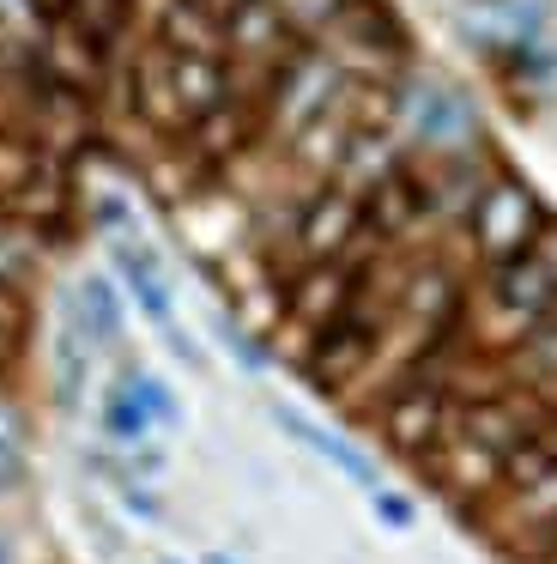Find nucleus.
Masks as SVG:
<instances>
[{
	"label": "nucleus",
	"mask_w": 557,
	"mask_h": 564,
	"mask_svg": "<svg viewBox=\"0 0 557 564\" xmlns=\"http://www.w3.org/2000/svg\"><path fill=\"white\" fill-rule=\"evenodd\" d=\"M557 213H545L539 188L527 176H515L509 164H496L491 183L479 188L467 225H460V243H467V261L472 268H503V261H521L545 243Z\"/></svg>",
	"instance_id": "2"
},
{
	"label": "nucleus",
	"mask_w": 557,
	"mask_h": 564,
	"mask_svg": "<svg viewBox=\"0 0 557 564\" xmlns=\"http://www.w3.org/2000/svg\"><path fill=\"white\" fill-rule=\"evenodd\" d=\"M370 516L382 528H394V534H412V528H418V503H412L406 491H394V486H375L370 491Z\"/></svg>",
	"instance_id": "14"
},
{
	"label": "nucleus",
	"mask_w": 557,
	"mask_h": 564,
	"mask_svg": "<svg viewBox=\"0 0 557 564\" xmlns=\"http://www.w3.org/2000/svg\"><path fill=\"white\" fill-rule=\"evenodd\" d=\"M472 7H503V0H472Z\"/></svg>",
	"instance_id": "19"
},
{
	"label": "nucleus",
	"mask_w": 557,
	"mask_h": 564,
	"mask_svg": "<svg viewBox=\"0 0 557 564\" xmlns=\"http://www.w3.org/2000/svg\"><path fill=\"white\" fill-rule=\"evenodd\" d=\"M539 249L551 256V268H557V219H551V231H545V243H539Z\"/></svg>",
	"instance_id": "18"
},
{
	"label": "nucleus",
	"mask_w": 557,
	"mask_h": 564,
	"mask_svg": "<svg viewBox=\"0 0 557 564\" xmlns=\"http://www.w3.org/2000/svg\"><path fill=\"white\" fill-rule=\"evenodd\" d=\"M116 377H121V389H128L133 401H140V413L152 419L157 431H182V419H188V413H182V394L170 389V377H157V370H152V365H140L133 352H121V358H116Z\"/></svg>",
	"instance_id": "13"
},
{
	"label": "nucleus",
	"mask_w": 557,
	"mask_h": 564,
	"mask_svg": "<svg viewBox=\"0 0 557 564\" xmlns=\"http://www.w3.org/2000/svg\"><path fill=\"white\" fill-rule=\"evenodd\" d=\"M61 316H67L73 328L97 346V358H103V352H116V358L128 352V292L116 285V273H109V268H85L79 280L61 292Z\"/></svg>",
	"instance_id": "7"
},
{
	"label": "nucleus",
	"mask_w": 557,
	"mask_h": 564,
	"mask_svg": "<svg viewBox=\"0 0 557 564\" xmlns=\"http://www.w3.org/2000/svg\"><path fill=\"white\" fill-rule=\"evenodd\" d=\"M194 564H242V558H237V552H225V546H206Z\"/></svg>",
	"instance_id": "16"
},
{
	"label": "nucleus",
	"mask_w": 557,
	"mask_h": 564,
	"mask_svg": "<svg viewBox=\"0 0 557 564\" xmlns=\"http://www.w3.org/2000/svg\"><path fill=\"white\" fill-rule=\"evenodd\" d=\"M97 443H103V449H121V455L157 443V425L140 413V401L121 389V377H109L103 389H97Z\"/></svg>",
	"instance_id": "11"
},
{
	"label": "nucleus",
	"mask_w": 557,
	"mask_h": 564,
	"mask_svg": "<svg viewBox=\"0 0 557 564\" xmlns=\"http://www.w3.org/2000/svg\"><path fill=\"white\" fill-rule=\"evenodd\" d=\"M273 425L285 431L291 443H303L309 455H321V462L334 467V474H346L351 486L363 491V498H370L375 486H387V479H382V467H375V455H363L358 443H351V437H339L334 425H321V419H309V413H297V406L273 401Z\"/></svg>",
	"instance_id": "8"
},
{
	"label": "nucleus",
	"mask_w": 557,
	"mask_h": 564,
	"mask_svg": "<svg viewBox=\"0 0 557 564\" xmlns=\"http://www.w3.org/2000/svg\"><path fill=\"white\" fill-rule=\"evenodd\" d=\"M339 91H346L339 62L327 50H315V43H303V50L273 74V86H266V147H285L291 134L321 122L339 104Z\"/></svg>",
	"instance_id": "5"
},
{
	"label": "nucleus",
	"mask_w": 557,
	"mask_h": 564,
	"mask_svg": "<svg viewBox=\"0 0 557 564\" xmlns=\"http://www.w3.org/2000/svg\"><path fill=\"white\" fill-rule=\"evenodd\" d=\"M157 564H182V558H157Z\"/></svg>",
	"instance_id": "20"
},
{
	"label": "nucleus",
	"mask_w": 557,
	"mask_h": 564,
	"mask_svg": "<svg viewBox=\"0 0 557 564\" xmlns=\"http://www.w3.org/2000/svg\"><path fill=\"white\" fill-rule=\"evenodd\" d=\"M31 474H36V462H31V413L0 389V503L24 498V491H31Z\"/></svg>",
	"instance_id": "12"
},
{
	"label": "nucleus",
	"mask_w": 557,
	"mask_h": 564,
	"mask_svg": "<svg viewBox=\"0 0 557 564\" xmlns=\"http://www.w3.org/2000/svg\"><path fill=\"white\" fill-rule=\"evenodd\" d=\"M400 140L412 159H455V152L491 147L472 91L455 86L448 74H430V67H412L400 79Z\"/></svg>",
	"instance_id": "3"
},
{
	"label": "nucleus",
	"mask_w": 557,
	"mask_h": 564,
	"mask_svg": "<svg viewBox=\"0 0 557 564\" xmlns=\"http://www.w3.org/2000/svg\"><path fill=\"white\" fill-rule=\"evenodd\" d=\"M351 249H375L363 237V200L339 183H321L297 200V219H291V243L278 256L273 280H285L291 268H315V261H339Z\"/></svg>",
	"instance_id": "4"
},
{
	"label": "nucleus",
	"mask_w": 557,
	"mask_h": 564,
	"mask_svg": "<svg viewBox=\"0 0 557 564\" xmlns=\"http://www.w3.org/2000/svg\"><path fill=\"white\" fill-rule=\"evenodd\" d=\"M285 7H291V0H285Z\"/></svg>",
	"instance_id": "21"
},
{
	"label": "nucleus",
	"mask_w": 557,
	"mask_h": 564,
	"mask_svg": "<svg viewBox=\"0 0 557 564\" xmlns=\"http://www.w3.org/2000/svg\"><path fill=\"white\" fill-rule=\"evenodd\" d=\"M103 243H109V273H116V285L128 292V304L140 310L157 334H170L182 316H176V285H170V273H164V256H157L140 231H116V237H103Z\"/></svg>",
	"instance_id": "6"
},
{
	"label": "nucleus",
	"mask_w": 557,
	"mask_h": 564,
	"mask_svg": "<svg viewBox=\"0 0 557 564\" xmlns=\"http://www.w3.org/2000/svg\"><path fill=\"white\" fill-rule=\"evenodd\" d=\"M55 25L79 31V37L103 55H128L133 31H140V0H61Z\"/></svg>",
	"instance_id": "10"
},
{
	"label": "nucleus",
	"mask_w": 557,
	"mask_h": 564,
	"mask_svg": "<svg viewBox=\"0 0 557 564\" xmlns=\"http://www.w3.org/2000/svg\"><path fill=\"white\" fill-rule=\"evenodd\" d=\"M200 7H206V19H212V25H218V31H225V25H230V19H237V13H242V7H249V0H200Z\"/></svg>",
	"instance_id": "15"
},
{
	"label": "nucleus",
	"mask_w": 557,
	"mask_h": 564,
	"mask_svg": "<svg viewBox=\"0 0 557 564\" xmlns=\"http://www.w3.org/2000/svg\"><path fill=\"white\" fill-rule=\"evenodd\" d=\"M91 382H97V346L67 316H55V334H48V401L61 413H79L91 401Z\"/></svg>",
	"instance_id": "9"
},
{
	"label": "nucleus",
	"mask_w": 557,
	"mask_h": 564,
	"mask_svg": "<svg viewBox=\"0 0 557 564\" xmlns=\"http://www.w3.org/2000/svg\"><path fill=\"white\" fill-rule=\"evenodd\" d=\"M309 43L334 55L346 79H406L418 67V43L394 0H327Z\"/></svg>",
	"instance_id": "1"
},
{
	"label": "nucleus",
	"mask_w": 557,
	"mask_h": 564,
	"mask_svg": "<svg viewBox=\"0 0 557 564\" xmlns=\"http://www.w3.org/2000/svg\"><path fill=\"white\" fill-rule=\"evenodd\" d=\"M0 564H24V558H19V540H12L7 528H0Z\"/></svg>",
	"instance_id": "17"
}]
</instances>
